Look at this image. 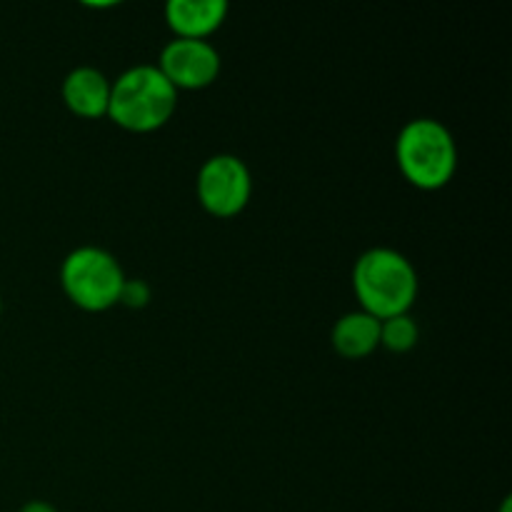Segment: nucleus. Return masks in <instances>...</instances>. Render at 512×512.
I'll return each instance as SVG.
<instances>
[{
	"instance_id": "obj_5",
	"label": "nucleus",
	"mask_w": 512,
	"mask_h": 512,
	"mask_svg": "<svg viewBox=\"0 0 512 512\" xmlns=\"http://www.w3.org/2000/svg\"><path fill=\"white\" fill-rule=\"evenodd\" d=\"M195 193L205 213L213 218H238L253 198V173L238 155H210L198 170Z\"/></svg>"
},
{
	"instance_id": "obj_10",
	"label": "nucleus",
	"mask_w": 512,
	"mask_h": 512,
	"mask_svg": "<svg viewBox=\"0 0 512 512\" xmlns=\"http://www.w3.org/2000/svg\"><path fill=\"white\" fill-rule=\"evenodd\" d=\"M420 328L410 313L395 315V318L380 320V348L393 355L410 353L418 345Z\"/></svg>"
},
{
	"instance_id": "obj_7",
	"label": "nucleus",
	"mask_w": 512,
	"mask_h": 512,
	"mask_svg": "<svg viewBox=\"0 0 512 512\" xmlns=\"http://www.w3.org/2000/svg\"><path fill=\"white\" fill-rule=\"evenodd\" d=\"M110 85H113V80L103 70L93 68V65H78L63 78L60 98H63L65 108L78 118H108Z\"/></svg>"
},
{
	"instance_id": "obj_13",
	"label": "nucleus",
	"mask_w": 512,
	"mask_h": 512,
	"mask_svg": "<svg viewBox=\"0 0 512 512\" xmlns=\"http://www.w3.org/2000/svg\"><path fill=\"white\" fill-rule=\"evenodd\" d=\"M498 512H512V498H505L503 505H500Z\"/></svg>"
},
{
	"instance_id": "obj_8",
	"label": "nucleus",
	"mask_w": 512,
	"mask_h": 512,
	"mask_svg": "<svg viewBox=\"0 0 512 512\" xmlns=\"http://www.w3.org/2000/svg\"><path fill=\"white\" fill-rule=\"evenodd\" d=\"M165 25L173 38L208 40L228 18L225 0H168L163 8Z\"/></svg>"
},
{
	"instance_id": "obj_14",
	"label": "nucleus",
	"mask_w": 512,
	"mask_h": 512,
	"mask_svg": "<svg viewBox=\"0 0 512 512\" xmlns=\"http://www.w3.org/2000/svg\"><path fill=\"white\" fill-rule=\"evenodd\" d=\"M0 320H3V298H0Z\"/></svg>"
},
{
	"instance_id": "obj_11",
	"label": "nucleus",
	"mask_w": 512,
	"mask_h": 512,
	"mask_svg": "<svg viewBox=\"0 0 512 512\" xmlns=\"http://www.w3.org/2000/svg\"><path fill=\"white\" fill-rule=\"evenodd\" d=\"M150 295H153V290H150V285L145 283V280L125 278L118 305H125V308L130 310H140L150 303Z\"/></svg>"
},
{
	"instance_id": "obj_3",
	"label": "nucleus",
	"mask_w": 512,
	"mask_h": 512,
	"mask_svg": "<svg viewBox=\"0 0 512 512\" xmlns=\"http://www.w3.org/2000/svg\"><path fill=\"white\" fill-rule=\"evenodd\" d=\"M395 163L413 188L435 193L458 173V143L440 120L413 118L395 138Z\"/></svg>"
},
{
	"instance_id": "obj_4",
	"label": "nucleus",
	"mask_w": 512,
	"mask_h": 512,
	"mask_svg": "<svg viewBox=\"0 0 512 512\" xmlns=\"http://www.w3.org/2000/svg\"><path fill=\"white\" fill-rule=\"evenodd\" d=\"M125 270L113 253L98 245H80L60 263V288L83 313L115 308L125 285Z\"/></svg>"
},
{
	"instance_id": "obj_2",
	"label": "nucleus",
	"mask_w": 512,
	"mask_h": 512,
	"mask_svg": "<svg viewBox=\"0 0 512 512\" xmlns=\"http://www.w3.org/2000/svg\"><path fill=\"white\" fill-rule=\"evenodd\" d=\"M178 108V90L155 65L140 63L123 70L110 85L108 120L128 133L145 135L165 128Z\"/></svg>"
},
{
	"instance_id": "obj_9",
	"label": "nucleus",
	"mask_w": 512,
	"mask_h": 512,
	"mask_svg": "<svg viewBox=\"0 0 512 512\" xmlns=\"http://www.w3.org/2000/svg\"><path fill=\"white\" fill-rule=\"evenodd\" d=\"M333 350L345 360H363L380 350V320L365 310H350L330 330Z\"/></svg>"
},
{
	"instance_id": "obj_1",
	"label": "nucleus",
	"mask_w": 512,
	"mask_h": 512,
	"mask_svg": "<svg viewBox=\"0 0 512 512\" xmlns=\"http://www.w3.org/2000/svg\"><path fill=\"white\" fill-rule=\"evenodd\" d=\"M418 270L400 250L370 248L353 265V293L360 310L378 320L395 318L413 310L418 300Z\"/></svg>"
},
{
	"instance_id": "obj_12",
	"label": "nucleus",
	"mask_w": 512,
	"mask_h": 512,
	"mask_svg": "<svg viewBox=\"0 0 512 512\" xmlns=\"http://www.w3.org/2000/svg\"><path fill=\"white\" fill-rule=\"evenodd\" d=\"M18 512H60L55 505H50L48 500H28Z\"/></svg>"
},
{
	"instance_id": "obj_6",
	"label": "nucleus",
	"mask_w": 512,
	"mask_h": 512,
	"mask_svg": "<svg viewBox=\"0 0 512 512\" xmlns=\"http://www.w3.org/2000/svg\"><path fill=\"white\" fill-rule=\"evenodd\" d=\"M155 68L175 90H205L218 80L223 60L210 40L173 38L158 55Z\"/></svg>"
}]
</instances>
